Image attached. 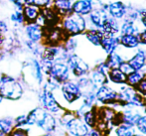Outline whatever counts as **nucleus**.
<instances>
[{
    "label": "nucleus",
    "instance_id": "f257e3e1",
    "mask_svg": "<svg viewBox=\"0 0 146 136\" xmlns=\"http://www.w3.org/2000/svg\"><path fill=\"white\" fill-rule=\"evenodd\" d=\"M28 125H36L45 132H53L57 127V122L52 113L43 107H35L27 114Z\"/></svg>",
    "mask_w": 146,
    "mask_h": 136
},
{
    "label": "nucleus",
    "instance_id": "f03ea898",
    "mask_svg": "<svg viewBox=\"0 0 146 136\" xmlns=\"http://www.w3.org/2000/svg\"><path fill=\"white\" fill-rule=\"evenodd\" d=\"M24 94V88L17 79L9 75L0 77V96L6 100L16 102Z\"/></svg>",
    "mask_w": 146,
    "mask_h": 136
},
{
    "label": "nucleus",
    "instance_id": "7ed1b4c3",
    "mask_svg": "<svg viewBox=\"0 0 146 136\" xmlns=\"http://www.w3.org/2000/svg\"><path fill=\"white\" fill-rule=\"evenodd\" d=\"M60 25L69 37H76L84 34V32L88 29V22L86 18L74 12L62 17Z\"/></svg>",
    "mask_w": 146,
    "mask_h": 136
},
{
    "label": "nucleus",
    "instance_id": "20e7f679",
    "mask_svg": "<svg viewBox=\"0 0 146 136\" xmlns=\"http://www.w3.org/2000/svg\"><path fill=\"white\" fill-rule=\"evenodd\" d=\"M69 38L61 25L44 28L42 44L44 46H61Z\"/></svg>",
    "mask_w": 146,
    "mask_h": 136
},
{
    "label": "nucleus",
    "instance_id": "39448f33",
    "mask_svg": "<svg viewBox=\"0 0 146 136\" xmlns=\"http://www.w3.org/2000/svg\"><path fill=\"white\" fill-rule=\"evenodd\" d=\"M39 100H40L43 108L48 111V112L58 114L61 111H64L63 107L57 100L54 92L47 90V88H42V90H41L40 94H39Z\"/></svg>",
    "mask_w": 146,
    "mask_h": 136
},
{
    "label": "nucleus",
    "instance_id": "423d86ee",
    "mask_svg": "<svg viewBox=\"0 0 146 136\" xmlns=\"http://www.w3.org/2000/svg\"><path fill=\"white\" fill-rule=\"evenodd\" d=\"M62 17L56 12V10L50 6V7L41 8L40 14L37 18L36 22L41 25L43 28L53 27L61 24Z\"/></svg>",
    "mask_w": 146,
    "mask_h": 136
},
{
    "label": "nucleus",
    "instance_id": "0eeeda50",
    "mask_svg": "<svg viewBox=\"0 0 146 136\" xmlns=\"http://www.w3.org/2000/svg\"><path fill=\"white\" fill-rule=\"evenodd\" d=\"M60 90H61L62 96L68 103L76 102L82 98V94H83L78 82L70 81V80L63 82L60 86Z\"/></svg>",
    "mask_w": 146,
    "mask_h": 136
},
{
    "label": "nucleus",
    "instance_id": "6e6552de",
    "mask_svg": "<svg viewBox=\"0 0 146 136\" xmlns=\"http://www.w3.org/2000/svg\"><path fill=\"white\" fill-rule=\"evenodd\" d=\"M66 64L69 67V70L76 78H81L86 76L90 71V67L81 57L76 54H71L68 57Z\"/></svg>",
    "mask_w": 146,
    "mask_h": 136
},
{
    "label": "nucleus",
    "instance_id": "1a4fd4ad",
    "mask_svg": "<svg viewBox=\"0 0 146 136\" xmlns=\"http://www.w3.org/2000/svg\"><path fill=\"white\" fill-rule=\"evenodd\" d=\"M70 75H71V72L66 62H55L47 76L49 77V79L62 84L63 82L69 81Z\"/></svg>",
    "mask_w": 146,
    "mask_h": 136
},
{
    "label": "nucleus",
    "instance_id": "9d476101",
    "mask_svg": "<svg viewBox=\"0 0 146 136\" xmlns=\"http://www.w3.org/2000/svg\"><path fill=\"white\" fill-rule=\"evenodd\" d=\"M22 27L28 41L33 43H42L44 35V28L42 26L39 25L37 22H31L25 23Z\"/></svg>",
    "mask_w": 146,
    "mask_h": 136
},
{
    "label": "nucleus",
    "instance_id": "9b49d317",
    "mask_svg": "<svg viewBox=\"0 0 146 136\" xmlns=\"http://www.w3.org/2000/svg\"><path fill=\"white\" fill-rule=\"evenodd\" d=\"M68 131L74 136H86L88 132V125L80 117L74 116L65 124Z\"/></svg>",
    "mask_w": 146,
    "mask_h": 136
},
{
    "label": "nucleus",
    "instance_id": "f8f14e48",
    "mask_svg": "<svg viewBox=\"0 0 146 136\" xmlns=\"http://www.w3.org/2000/svg\"><path fill=\"white\" fill-rule=\"evenodd\" d=\"M96 98L102 103H114L117 100V92L106 84H104L96 90Z\"/></svg>",
    "mask_w": 146,
    "mask_h": 136
},
{
    "label": "nucleus",
    "instance_id": "ddd939ff",
    "mask_svg": "<svg viewBox=\"0 0 146 136\" xmlns=\"http://www.w3.org/2000/svg\"><path fill=\"white\" fill-rule=\"evenodd\" d=\"M88 16L90 25L94 28L100 29V28L102 27L106 20L108 19V14L102 7H98V8H94L92 11Z\"/></svg>",
    "mask_w": 146,
    "mask_h": 136
},
{
    "label": "nucleus",
    "instance_id": "4468645a",
    "mask_svg": "<svg viewBox=\"0 0 146 136\" xmlns=\"http://www.w3.org/2000/svg\"><path fill=\"white\" fill-rule=\"evenodd\" d=\"M94 8V0H74L72 11L81 16H88Z\"/></svg>",
    "mask_w": 146,
    "mask_h": 136
},
{
    "label": "nucleus",
    "instance_id": "2eb2a0df",
    "mask_svg": "<svg viewBox=\"0 0 146 136\" xmlns=\"http://www.w3.org/2000/svg\"><path fill=\"white\" fill-rule=\"evenodd\" d=\"M125 11H126V5L121 1H113L108 5L106 12L110 14V17L114 19H121L124 17Z\"/></svg>",
    "mask_w": 146,
    "mask_h": 136
},
{
    "label": "nucleus",
    "instance_id": "dca6fc26",
    "mask_svg": "<svg viewBox=\"0 0 146 136\" xmlns=\"http://www.w3.org/2000/svg\"><path fill=\"white\" fill-rule=\"evenodd\" d=\"M73 2L74 0H53L52 7L61 17H64L73 12L72 11Z\"/></svg>",
    "mask_w": 146,
    "mask_h": 136
},
{
    "label": "nucleus",
    "instance_id": "f3484780",
    "mask_svg": "<svg viewBox=\"0 0 146 136\" xmlns=\"http://www.w3.org/2000/svg\"><path fill=\"white\" fill-rule=\"evenodd\" d=\"M119 30H120V26L118 22L112 17H108L102 27L100 28V31L102 32L104 36H114V34L118 33Z\"/></svg>",
    "mask_w": 146,
    "mask_h": 136
},
{
    "label": "nucleus",
    "instance_id": "a211bd4d",
    "mask_svg": "<svg viewBox=\"0 0 146 136\" xmlns=\"http://www.w3.org/2000/svg\"><path fill=\"white\" fill-rule=\"evenodd\" d=\"M119 45V38L114 36H104L100 42V46L108 55L115 52Z\"/></svg>",
    "mask_w": 146,
    "mask_h": 136
},
{
    "label": "nucleus",
    "instance_id": "6ab92c4d",
    "mask_svg": "<svg viewBox=\"0 0 146 136\" xmlns=\"http://www.w3.org/2000/svg\"><path fill=\"white\" fill-rule=\"evenodd\" d=\"M41 8L37 7L35 5H27L25 4L22 8V14L24 16L25 23H31V22H36L39 14H40Z\"/></svg>",
    "mask_w": 146,
    "mask_h": 136
},
{
    "label": "nucleus",
    "instance_id": "aec40b11",
    "mask_svg": "<svg viewBox=\"0 0 146 136\" xmlns=\"http://www.w3.org/2000/svg\"><path fill=\"white\" fill-rule=\"evenodd\" d=\"M29 68H30V74L32 76V78H34V80L36 81L37 84L39 86H41L43 84V81H44V73L42 71V68H41L39 60L33 59L31 61V63L29 64Z\"/></svg>",
    "mask_w": 146,
    "mask_h": 136
},
{
    "label": "nucleus",
    "instance_id": "412c9836",
    "mask_svg": "<svg viewBox=\"0 0 146 136\" xmlns=\"http://www.w3.org/2000/svg\"><path fill=\"white\" fill-rule=\"evenodd\" d=\"M128 107L129 108H127L123 112V114L121 115V119H122V122L134 126L137 123V121H138V119L141 117V114L140 112H138L134 108H132L134 106H128Z\"/></svg>",
    "mask_w": 146,
    "mask_h": 136
},
{
    "label": "nucleus",
    "instance_id": "4be33fe9",
    "mask_svg": "<svg viewBox=\"0 0 146 136\" xmlns=\"http://www.w3.org/2000/svg\"><path fill=\"white\" fill-rule=\"evenodd\" d=\"M85 34L86 39L92 44L94 46H100V42H102V39L104 37L102 32L100 29H96V28H90L84 32Z\"/></svg>",
    "mask_w": 146,
    "mask_h": 136
},
{
    "label": "nucleus",
    "instance_id": "5701e85b",
    "mask_svg": "<svg viewBox=\"0 0 146 136\" xmlns=\"http://www.w3.org/2000/svg\"><path fill=\"white\" fill-rule=\"evenodd\" d=\"M129 65L132 67L134 71H140L146 65V57L144 50H139L131 59L128 61Z\"/></svg>",
    "mask_w": 146,
    "mask_h": 136
},
{
    "label": "nucleus",
    "instance_id": "b1692460",
    "mask_svg": "<svg viewBox=\"0 0 146 136\" xmlns=\"http://www.w3.org/2000/svg\"><path fill=\"white\" fill-rule=\"evenodd\" d=\"M90 80L96 90H98L100 86H104V84H106L108 82V78L106 77V74L102 73V72L98 71V70H96V69L92 72Z\"/></svg>",
    "mask_w": 146,
    "mask_h": 136
},
{
    "label": "nucleus",
    "instance_id": "393cba45",
    "mask_svg": "<svg viewBox=\"0 0 146 136\" xmlns=\"http://www.w3.org/2000/svg\"><path fill=\"white\" fill-rule=\"evenodd\" d=\"M119 45L127 49H134L140 45L137 35H121L119 37Z\"/></svg>",
    "mask_w": 146,
    "mask_h": 136
},
{
    "label": "nucleus",
    "instance_id": "a878e982",
    "mask_svg": "<svg viewBox=\"0 0 146 136\" xmlns=\"http://www.w3.org/2000/svg\"><path fill=\"white\" fill-rule=\"evenodd\" d=\"M83 118H84V122L88 125V127H92L94 128L96 126L98 122V111L96 109H88V111H86L83 114Z\"/></svg>",
    "mask_w": 146,
    "mask_h": 136
},
{
    "label": "nucleus",
    "instance_id": "bb28decb",
    "mask_svg": "<svg viewBox=\"0 0 146 136\" xmlns=\"http://www.w3.org/2000/svg\"><path fill=\"white\" fill-rule=\"evenodd\" d=\"M14 122L9 117H3L0 118V136H7L11 132Z\"/></svg>",
    "mask_w": 146,
    "mask_h": 136
},
{
    "label": "nucleus",
    "instance_id": "cd10ccee",
    "mask_svg": "<svg viewBox=\"0 0 146 136\" xmlns=\"http://www.w3.org/2000/svg\"><path fill=\"white\" fill-rule=\"evenodd\" d=\"M108 79L114 84H125L126 76L119 69H110L108 71Z\"/></svg>",
    "mask_w": 146,
    "mask_h": 136
},
{
    "label": "nucleus",
    "instance_id": "c85d7f7f",
    "mask_svg": "<svg viewBox=\"0 0 146 136\" xmlns=\"http://www.w3.org/2000/svg\"><path fill=\"white\" fill-rule=\"evenodd\" d=\"M144 77H145V75L142 73V72L134 71L131 74H129V75L126 76V81H125V82H126L128 86L136 88V86H138V84L142 81V79Z\"/></svg>",
    "mask_w": 146,
    "mask_h": 136
},
{
    "label": "nucleus",
    "instance_id": "c756f323",
    "mask_svg": "<svg viewBox=\"0 0 146 136\" xmlns=\"http://www.w3.org/2000/svg\"><path fill=\"white\" fill-rule=\"evenodd\" d=\"M123 59L118 53H111V54L108 55V59L106 61V64L108 65V67L110 69H118L119 66L123 63Z\"/></svg>",
    "mask_w": 146,
    "mask_h": 136
},
{
    "label": "nucleus",
    "instance_id": "7c9ffc66",
    "mask_svg": "<svg viewBox=\"0 0 146 136\" xmlns=\"http://www.w3.org/2000/svg\"><path fill=\"white\" fill-rule=\"evenodd\" d=\"M115 134L116 136H132L133 134H135L134 126L127 124V123L121 122L116 127Z\"/></svg>",
    "mask_w": 146,
    "mask_h": 136
},
{
    "label": "nucleus",
    "instance_id": "2f4dec72",
    "mask_svg": "<svg viewBox=\"0 0 146 136\" xmlns=\"http://www.w3.org/2000/svg\"><path fill=\"white\" fill-rule=\"evenodd\" d=\"M119 32H121V35H137L139 31L133 22L125 20L122 23V25L120 26Z\"/></svg>",
    "mask_w": 146,
    "mask_h": 136
},
{
    "label": "nucleus",
    "instance_id": "473e14b6",
    "mask_svg": "<svg viewBox=\"0 0 146 136\" xmlns=\"http://www.w3.org/2000/svg\"><path fill=\"white\" fill-rule=\"evenodd\" d=\"M9 20L15 27H19V26H23L25 24V20H24V16L22 14V11L20 10L14 9L13 11L10 13Z\"/></svg>",
    "mask_w": 146,
    "mask_h": 136
},
{
    "label": "nucleus",
    "instance_id": "72a5a7b5",
    "mask_svg": "<svg viewBox=\"0 0 146 136\" xmlns=\"http://www.w3.org/2000/svg\"><path fill=\"white\" fill-rule=\"evenodd\" d=\"M24 3L27 5H35L39 8H45L52 6L53 0H24Z\"/></svg>",
    "mask_w": 146,
    "mask_h": 136
},
{
    "label": "nucleus",
    "instance_id": "f704fd0d",
    "mask_svg": "<svg viewBox=\"0 0 146 136\" xmlns=\"http://www.w3.org/2000/svg\"><path fill=\"white\" fill-rule=\"evenodd\" d=\"M9 136H29V130L23 127H15L9 133Z\"/></svg>",
    "mask_w": 146,
    "mask_h": 136
},
{
    "label": "nucleus",
    "instance_id": "c9c22d12",
    "mask_svg": "<svg viewBox=\"0 0 146 136\" xmlns=\"http://www.w3.org/2000/svg\"><path fill=\"white\" fill-rule=\"evenodd\" d=\"M135 126L137 127V129H138L141 134L146 136V115L145 116H141L140 118L138 119V121H137V123L135 124Z\"/></svg>",
    "mask_w": 146,
    "mask_h": 136
},
{
    "label": "nucleus",
    "instance_id": "e433bc0d",
    "mask_svg": "<svg viewBox=\"0 0 146 136\" xmlns=\"http://www.w3.org/2000/svg\"><path fill=\"white\" fill-rule=\"evenodd\" d=\"M15 125L16 127H23L25 125H28V118H27V114H21L18 115L15 118Z\"/></svg>",
    "mask_w": 146,
    "mask_h": 136
},
{
    "label": "nucleus",
    "instance_id": "4c0bfd02",
    "mask_svg": "<svg viewBox=\"0 0 146 136\" xmlns=\"http://www.w3.org/2000/svg\"><path fill=\"white\" fill-rule=\"evenodd\" d=\"M118 69L120 70V71L122 72V73L124 74L125 76L129 75V74H131L132 72H134V70H133L132 67H131V66L129 65L128 62H123V63L121 64L120 66H119Z\"/></svg>",
    "mask_w": 146,
    "mask_h": 136
},
{
    "label": "nucleus",
    "instance_id": "58836bf2",
    "mask_svg": "<svg viewBox=\"0 0 146 136\" xmlns=\"http://www.w3.org/2000/svg\"><path fill=\"white\" fill-rule=\"evenodd\" d=\"M9 3L12 4V7L13 9H16V10H20L21 11L22 8L24 7L25 3H24V0H7Z\"/></svg>",
    "mask_w": 146,
    "mask_h": 136
},
{
    "label": "nucleus",
    "instance_id": "ea45409f",
    "mask_svg": "<svg viewBox=\"0 0 146 136\" xmlns=\"http://www.w3.org/2000/svg\"><path fill=\"white\" fill-rule=\"evenodd\" d=\"M136 88H137V90L139 92V94H143V96H146V77L143 78L142 81L139 82Z\"/></svg>",
    "mask_w": 146,
    "mask_h": 136
},
{
    "label": "nucleus",
    "instance_id": "a19ab883",
    "mask_svg": "<svg viewBox=\"0 0 146 136\" xmlns=\"http://www.w3.org/2000/svg\"><path fill=\"white\" fill-rule=\"evenodd\" d=\"M9 31V25L3 19H0V35H5Z\"/></svg>",
    "mask_w": 146,
    "mask_h": 136
},
{
    "label": "nucleus",
    "instance_id": "79ce46f5",
    "mask_svg": "<svg viewBox=\"0 0 146 136\" xmlns=\"http://www.w3.org/2000/svg\"><path fill=\"white\" fill-rule=\"evenodd\" d=\"M137 37H138L139 43H140V44L146 45V29L143 30L142 32L138 33V34H137Z\"/></svg>",
    "mask_w": 146,
    "mask_h": 136
},
{
    "label": "nucleus",
    "instance_id": "37998d69",
    "mask_svg": "<svg viewBox=\"0 0 146 136\" xmlns=\"http://www.w3.org/2000/svg\"><path fill=\"white\" fill-rule=\"evenodd\" d=\"M86 136H102L100 130H96V129H92V130H88V132L87 133Z\"/></svg>",
    "mask_w": 146,
    "mask_h": 136
},
{
    "label": "nucleus",
    "instance_id": "c03bdc74",
    "mask_svg": "<svg viewBox=\"0 0 146 136\" xmlns=\"http://www.w3.org/2000/svg\"><path fill=\"white\" fill-rule=\"evenodd\" d=\"M5 41H6L5 35H0V50H1L2 47L5 45Z\"/></svg>",
    "mask_w": 146,
    "mask_h": 136
},
{
    "label": "nucleus",
    "instance_id": "a18cd8bd",
    "mask_svg": "<svg viewBox=\"0 0 146 136\" xmlns=\"http://www.w3.org/2000/svg\"><path fill=\"white\" fill-rule=\"evenodd\" d=\"M141 22H142L143 26L146 28V14H144V15L142 16V18H141Z\"/></svg>",
    "mask_w": 146,
    "mask_h": 136
},
{
    "label": "nucleus",
    "instance_id": "49530a36",
    "mask_svg": "<svg viewBox=\"0 0 146 136\" xmlns=\"http://www.w3.org/2000/svg\"><path fill=\"white\" fill-rule=\"evenodd\" d=\"M3 100H4V98H2L1 96H0V104H2V103H3Z\"/></svg>",
    "mask_w": 146,
    "mask_h": 136
},
{
    "label": "nucleus",
    "instance_id": "de8ad7c7",
    "mask_svg": "<svg viewBox=\"0 0 146 136\" xmlns=\"http://www.w3.org/2000/svg\"><path fill=\"white\" fill-rule=\"evenodd\" d=\"M132 136H145V135H143V134H133Z\"/></svg>",
    "mask_w": 146,
    "mask_h": 136
},
{
    "label": "nucleus",
    "instance_id": "09e8293b",
    "mask_svg": "<svg viewBox=\"0 0 146 136\" xmlns=\"http://www.w3.org/2000/svg\"><path fill=\"white\" fill-rule=\"evenodd\" d=\"M40 136H52V135L49 134V133H48V134H44V135H40Z\"/></svg>",
    "mask_w": 146,
    "mask_h": 136
},
{
    "label": "nucleus",
    "instance_id": "8fccbe9b",
    "mask_svg": "<svg viewBox=\"0 0 146 136\" xmlns=\"http://www.w3.org/2000/svg\"><path fill=\"white\" fill-rule=\"evenodd\" d=\"M145 112H146V105H145Z\"/></svg>",
    "mask_w": 146,
    "mask_h": 136
}]
</instances>
